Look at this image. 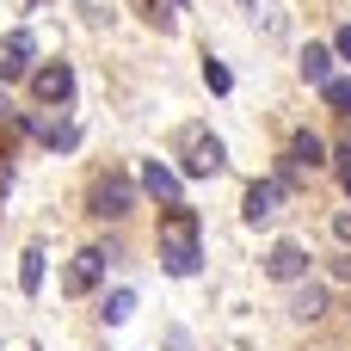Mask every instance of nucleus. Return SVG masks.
<instances>
[{"instance_id": "nucleus-3", "label": "nucleus", "mask_w": 351, "mask_h": 351, "mask_svg": "<svg viewBox=\"0 0 351 351\" xmlns=\"http://www.w3.org/2000/svg\"><path fill=\"white\" fill-rule=\"evenodd\" d=\"M31 93H37L43 105H68V99H74V68H68V62H43V68H31Z\"/></svg>"}, {"instance_id": "nucleus-11", "label": "nucleus", "mask_w": 351, "mask_h": 351, "mask_svg": "<svg viewBox=\"0 0 351 351\" xmlns=\"http://www.w3.org/2000/svg\"><path fill=\"white\" fill-rule=\"evenodd\" d=\"M302 80H308V86H327V80H333V49H327V43H308V49H302Z\"/></svg>"}, {"instance_id": "nucleus-21", "label": "nucleus", "mask_w": 351, "mask_h": 351, "mask_svg": "<svg viewBox=\"0 0 351 351\" xmlns=\"http://www.w3.org/2000/svg\"><path fill=\"white\" fill-rule=\"evenodd\" d=\"M333 234H339V241L351 247V210H333Z\"/></svg>"}, {"instance_id": "nucleus-5", "label": "nucleus", "mask_w": 351, "mask_h": 351, "mask_svg": "<svg viewBox=\"0 0 351 351\" xmlns=\"http://www.w3.org/2000/svg\"><path fill=\"white\" fill-rule=\"evenodd\" d=\"M99 278H105V247H80L74 265H68V278H62V290H68V296H86Z\"/></svg>"}, {"instance_id": "nucleus-1", "label": "nucleus", "mask_w": 351, "mask_h": 351, "mask_svg": "<svg viewBox=\"0 0 351 351\" xmlns=\"http://www.w3.org/2000/svg\"><path fill=\"white\" fill-rule=\"evenodd\" d=\"M160 265H167L173 278H197V265H204L197 216H191L185 204H167V216H160Z\"/></svg>"}, {"instance_id": "nucleus-9", "label": "nucleus", "mask_w": 351, "mask_h": 351, "mask_svg": "<svg viewBox=\"0 0 351 351\" xmlns=\"http://www.w3.org/2000/svg\"><path fill=\"white\" fill-rule=\"evenodd\" d=\"M31 31H12V37H0V80H25L31 74Z\"/></svg>"}, {"instance_id": "nucleus-15", "label": "nucleus", "mask_w": 351, "mask_h": 351, "mask_svg": "<svg viewBox=\"0 0 351 351\" xmlns=\"http://www.w3.org/2000/svg\"><path fill=\"white\" fill-rule=\"evenodd\" d=\"M19 284H25V296L43 284V247H31V253H25V265H19Z\"/></svg>"}, {"instance_id": "nucleus-14", "label": "nucleus", "mask_w": 351, "mask_h": 351, "mask_svg": "<svg viewBox=\"0 0 351 351\" xmlns=\"http://www.w3.org/2000/svg\"><path fill=\"white\" fill-rule=\"evenodd\" d=\"M99 315H105L111 327H117V321H130V315H136V290H117V296H105V308H99Z\"/></svg>"}, {"instance_id": "nucleus-19", "label": "nucleus", "mask_w": 351, "mask_h": 351, "mask_svg": "<svg viewBox=\"0 0 351 351\" xmlns=\"http://www.w3.org/2000/svg\"><path fill=\"white\" fill-rule=\"evenodd\" d=\"M333 173H339V185L351 191V148H339V154H333Z\"/></svg>"}, {"instance_id": "nucleus-10", "label": "nucleus", "mask_w": 351, "mask_h": 351, "mask_svg": "<svg viewBox=\"0 0 351 351\" xmlns=\"http://www.w3.org/2000/svg\"><path fill=\"white\" fill-rule=\"evenodd\" d=\"M142 191L160 197V204H179V173H173L167 160H148V167H142Z\"/></svg>"}, {"instance_id": "nucleus-4", "label": "nucleus", "mask_w": 351, "mask_h": 351, "mask_svg": "<svg viewBox=\"0 0 351 351\" xmlns=\"http://www.w3.org/2000/svg\"><path fill=\"white\" fill-rule=\"evenodd\" d=\"M130 204H136V185H130V179H117V173H111V179H99V185H93V216H105V222H111V216H130Z\"/></svg>"}, {"instance_id": "nucleus-18", "label": "nucleus", "mask_w": 351, "mask_h": 351, "mask_svg": "<svg viewBox=\"0 0 351 351\" xmlns=\"http://www.w3.org/2000/svg\"><path fill=\"white\" fill-rule=\"evenodd\" d=\"M204 80H210V93H228V86H234V74H228L216 56H204Z\"/></svg>"}, {"instance_id": "nucleus-16", "label": "nucleus", "mask_w": 351, "mask_h": 351, "mask_svg": "<svg viewBox=\"0 0 351 351\" xmlns=\"http://www.w3.org/2000/svg\"><path fill=\"white\" fill-rule=\"evenodd\" d=\"M321 93H327V105H333L339 117H351V80H339V74H333V80H327Z\"/></svg>"}, {"instance_id": "nucleus-7", "label": "nucleus", "mask_w": 351, "mask_h": 351, "mask_svg": "<svg viewBox=\"0 0 351 351\" xmlns=\"http://www.w3.org/2000/svg\"><path fill=\"white\" fill-rule=\"evenodd\" d=\"M234 6H241V12H247V25H253V31H265L271 43H284V37H290V19H284V6H278V0H234Z\"/></svg>"}, {"instance_id": "nucleus-13", "label": "nucleus", "mask_w": 351, "mask_h": 351, "mask_svg": "<svg viewBox=\"0 0 351 351\" xmlns=\"http://www.w3.org/2000/svg\"><path fill=\"white\" fill-rule=\"evenodd\" d=\"M290 167H327V148H321V136H308V130H302V136L290 142Z\"/></svg>"}, {"instance_id": "nucleus-12", "label": "nucleus", "mask_w": 351, "mask_h": 351, "mask_svg": "<svg viewBox=\"0 0 351 351\" xmlns=\"http://www.w3.org/2000/svg\"><path fill=\"white\" fill-rule=\"evenodd\" d=\"M290 315H296V321H321V315H327V290H321V284H296Z\"/></svg>"}, {"instance_id": "nucleus-20", "label": "nucleus", "mask_w": 351, "mask_h": 351, "mask_svg": "<svg viewBox=\"0 0 351 351\" xmlns=\"http://www.w3.org/2000/svg\"><path fill=\"white\" fill-rule=\"evenodd\" d=\"M43 142H49V148H74V130H68V123H62V130H43Z\"/></svg>"}, {"instance_id": "nucleus-22", "label": "nucleus", "mask_w": 351, "mask_h": 351, "mask_svg": "<svg viewBox=\"0 0 351 351\" xmlns=\"http://www.w3.org/2000/svg\"><path fill=\"white\" fill-rule=\"evenodd\" d=\"M333 56H346V62H351V25L339 31V37H333Z\"/></svg>"}, {"instance_id": "nucleus-2", "label": "nucleus", "mask_w": 351, "mask_h": 351, "mask_svg": "<svg viewBox=\"0 0 351 351\" xmlns=\"http://www.w3.org/2000/svg\"><path fill=\"white\" fill-rule=\"evenodd\" d=\"M179 160H185L191 179H210V173L228 167V148H222V136H210L204 123H185V130H179Z\"/></svg>"}, {"instance_id": "nucleus-8", "label": "nucleus", "mask_w": 351, "mask_h": 351, "mask_svg": "<svg viewBox=\"0 0 351 351\" xmlns=\"http://www.w3.org/2000/svg\"><path fill=\"white\" fill-rule=\"evenodd\" d=\"M278 197H284V179H259V185H247V204H241V216L259 228V222H271V216H278Z\"/></svg>"}, {"instance_id": "nucleus-17", "label": "nucleus", "mask_w": 351, "mask_h": 351, "mask_svg": "<svg viewBox=\"0 0 351 351\" xmlns=\"http://www.w3.org/2000/svg\"><path fill=\"white\" fill-rule=\"evenodd\" d=\"M136 6H142V19H148V25L173 31V0H136Z\"/></svg>"}, {"instance_id": "nucleus-6", "label": "nucleus", "mask_w": 351, "mask_h": 351, "mask_svg": "<svg viewBox=\"0 0 351 351\" xmlns=\"http://www.w3.org/2000/svg\"><path fill=\"white\" fill-rule=\"evenodd\" d=\"M265 271H271L278 284H302V278H308V253H302L296 241H278V247L265 253Z\"/></svg>"}]
</instances>
